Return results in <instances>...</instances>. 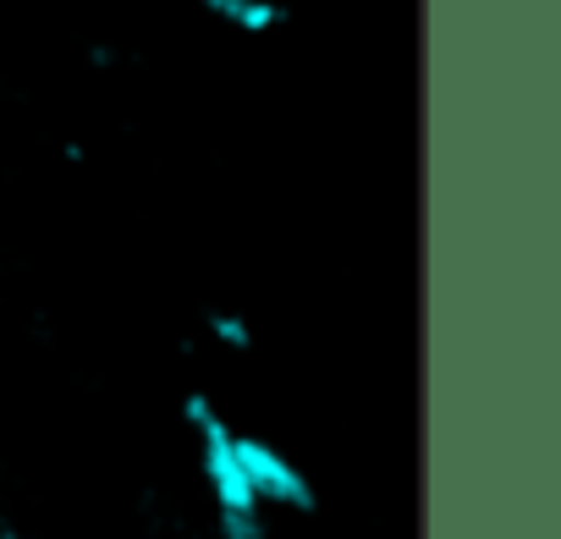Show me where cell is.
Instances as JSON below:
<instances>
[{
	"instance_id": "6da1fadb",
	"label": "cell",
	"mask_w": 561,
	"mask_h": 539,
	"mask_svg": "<svg viewBox=\"0 0 561 539\" xmlns=\"http://www.w3.org/2000/svg\"><path fill=\"white\" fill-rule=\"evenodd\" d=\"M182 418H187V429L198 440V468H204V484H209V501H215L220 539H270L264 506L248 490L242 462H237V429L220 418V408L204 391H193L182 402Z\"/></svg>"
},
{
	"instance_id": "7a4b0ae2",
	"label": "cell",
	"mask_w": 561,
	"mask_h": 539,
	"mask_svg": "<svg viewBox=\"0 0 561 539\" xmlns=\"http://www.w3.org/2000/svg\"><path fill=\"white\" fill-rule=\"evenodd\" d=\"M237 462H242V479H248V490L259 495V506L270 512V506H287V512H320V490H314V479L280 451V446H270L264 435H242L237 429Z\"/></svg>"
},
{
	"instance_id": "3957f363",
	"label": "cell",
	"mask_w": 561,
	"mask_h": 539,
	"mask_svg": "<svg viewBox=\"0 0 561 539\" xmlns=\"http://www.w3.org/2000/svg\"><path fill=\"white\" fill-rule=\"evenodd\" d=\"M198 7L215 18V23H226V28H237V34H270L280 18V0H198Z\"/></svg>"
},
{
	"instance_id": "277c9868",
	"label": "cell",
	"mask_w": 561,
	"mask_h": 539,
	"mask_svg": "<svg viewBox=\"0 0 561 539\" xmlns=\"http://www.w3.org/2000/svg\"><path fill=\"white\" fill-rule=\"evenodd\" d=\"M209 336H215L220 347H231V353H248V347H253V331H248L237 314H220V309L209 314Z\"/></svg>"
}]
</instances>
